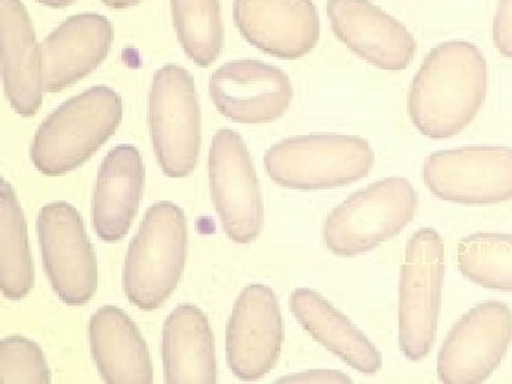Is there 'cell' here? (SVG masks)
<instances>
[{"label": "cell", "mask_w": 512, "mask_h": 384, "mask_svg": "<svg viewBox=\"0 0 512 384\" xmlns=\"http://www.w3.org/2000/svg\"><path fill=\"white\" fill-rule=\"evenodd\" d=\"M487 87L481 50L468 42L443 43L431 50L414 76L407 101L410 119L423 136L454 137L476 120Z\"/></svg>", "instance_id": "cell-1"}, {"label": "cell", "mask_w": 512, "mask_h": 384, "mask_svg": "<svg viewBox=\"0 0 512 384\" xmlns=\"http://www.w3.org/2000/svg\"><path fill=\"white\" fill-rule=\"evenodd\" d=\"M123 103L109 87L97 86L67 100L42 124L30 157L39 173L59 177L96 154L120 126Z\"/></svg>", "instance_id": "cell-2"}, {"label": "cell", "mask_w": 512, "mask_h": 384, "mask_svg": "<svg viewBox=\"0 0 512 384\" xmlns=\"http://www.w3.org/2000/svg\"><path fill=\"white\" fill-rule=\"evenodd\" d=\"M187 245L183 210L168 201L151 205L124 262L123 286L128 301L141 311L160 308L180 282Z\"/></svg>", "instance_id": "cell-3"}, {"label": "cell", "mask_w": 512, "mask_h": 384, "mask_svg": "<svg viewBox=\"0 0 512 384\" xmlns=\"http://www.w3.org/2000/svg\"><path fill=\"white\" fill-rule=\"evenodd\" d=\"M419 195L406 178L390 177L367 185L330 211L323 241L332 254H366L392 241L416 215Z\"/></svg>", "instance_id": "cell-4"}, {"label": "cell", "mask_w": 512, "mask_h": 384, "mask_svg": "<svg viewBox=\"0 0 512 384\" xmlns=\"http://www.w3.org/2000/svg\"><path fill=\"white\" fill-rule=\"evenodd\" d=\"M373 165L375 153L365 138L338 134L286 138L265 154L269 178L289 190L345 187L367 177Z\"/></svg>", "instance_id": "cell-5"}, {"label": "cell", "mask_w": 512, "mask_h": 384, "mask_svg": "<svg viewBox=\"0 0 512 384\" xmlns=\"http://www.w3.org/2000/svg\"><path fill=\"white\" fill-rule=\"evenodd\" d=\"M444 242L421 228L407 242L400 271L399 346L410 362L429 356L436 342L444 284Z\"/></svg>", "instance_id": "cell-6"}, {"label": "cell", "mask_w": 512, "mask_h": 384, "mask_svg": "<svg viewBox=\"0 0 512 384\" xmlns=\"http://www.w3.org/2000/svg\"><path fill=\"white\" fill-rule=\"evenodd\" d=\"M150 130L158 164L171 178L195 170L201 148V113L191 74L177 64L161 67L150 92Z\"/></svg>", "instance_id": "cell-7"}, {"label": "cell", "mask_w": 512, "mask_h": 384, "mask_svg": "<svg viewBox=\"0 0 512 384\" xmlns=\"http://www.w3.org/2000/svg\"><path fill=\"white\" fill-rule=\"evenodd\" d=\"M210 187L222 228L231 241L251 244L264 225V202L251 154L235 131L222 128L212 138Z\"/></svg>", "instance_id": "cell-8"}, {"label": "cell", "mask_w": 512, "mask_h": 384, "mask_svg": "<svg viewBox=\"0 0 512 384\" xmlns=\"http://www.w3.org/2000/svg\"><path fill=\"white\" fill-rule=\"evenodd\" d=\"M37 237L57 296L70 306L89 302L99 285V269L80 212L69 202L46 205L37 217Z\"/></svg>", "instance_id": "cell-9"}, {"label": "cell", "mask_w": 512, "mask_h": 384, "mask_svg": "<svg viewBox=\"0 0 512 384\" xmlns=\"http://www.w3.org/2000/svg\"><path fill=\"white\" fill-rule=\"evenodd\" d=\"M423 180L431 194L458 205L512 201V148L463 147L426 158Z\"/></svg>", "instance_id": "cell-10"}, {"label": "cell", "mask_w": 512, "mask_h": 384, "mask_svg": "<svg viewBox=\"0 0 512 384\" xmlns=\"http://www.w3.org/2000/svg\"><path fill=\"white\" fill-rule=\"evenodd\" d=\"M512 345V308L500 301L478 303L448 333L437 357V375L447 384L488 379Z\"/></svg>", "instance_id": "cell-11"}, {"label": "cell", "mask_w": 512, "mask_h": 384, "mask_svg": "<svg viewBox=\"0 0 512 384\" xmlns=\"http://www.w3.org/2000/svg\"><path fill=\"white\" fill-rule=\"evenodd\" d=\"M284 322L275 292L248 285L238 296L227 328L229 369L238 379L254 382L271 373L281 356Z\"/></svg>", "instance_id": "cell-12"}, {"label": "cell", "mask_w": 512, "mask_h": 384, "mask_svg": "<svg viewBox=\"0 0 512 384\" xmlns=\"http://www.w3.org/2000/svg\"><path fill=\"white\" fill-rule=\"evenodd\" d=\"M210 94L222 116L239 124L278 120L293 99L288 74L259 60L225 63L211 76Z\"/></svg>", "instance_id": "cell-13"}, {"label": "cell", "mask_w": 512, "mask_h": 384, "mask_svg": "<svg viewBox=\"0 0 512 384\" xmlns=\"http://www.w3.org/2000/svg\"><path fill=\"white\" fill-rule=\"evenodd\" d=\"M234 19L251 45L279 59H301L319 40L311 0H235Z\"/></svg>", "instance_id": "cell-14"}, {"label": "cell", "mask_w": 512, "mask_h": 384, "mask_svg": "<svg viewBox=\"0 0 512 384\" xmlns=\"http://www.w3.org/2000/svg\"><path fill=\"white\" fill-rule=\"evenodd\" d=\"M328 15L340 42L383 70H403L416 55V40L399 20L369 0H329Z\"/></svg>", "instance_id": "cell-15"}, {"label": "cell", "mask_w": 512, "mask_h": 384, "mask_svg": "<svg viewBox=\"0 0 512 384\" xmlns=\"http://www.w3.org/2000/svg\"><path fill=\"white\" fill-rule=\"evenodd\" d=\"M111 42L113 28L104 16L84 13L67 19L42 45L45 92H62L96 70Z\"/></svg>", "instance_id": "cell-16"}, {"label": "cell", "mask_w": 512, "mask_h": 384, "mask_svg": "<svg viewBox=\"0 0 512 384\" xmlns=\"http://www.w3.org/2000/svg\"><path fill=\"white\" fill-rule=\"evenodd\" d=\"M3 86L10 106L20 116H35L42 106V46L20 0H0Z\"/></svg>", "instance_id": "cell-17"}, {"label": "cell", "mask_w": 512, "mask_h": 384, "mask_svg": "<svg viewBox=\"0 0 512 384\" xmlns=\"http://www.w3.org/2000/svg\"><path fill=\"white\" fill-rule=\"evenodd\" d=\"M146 170L134 146L113 148L97 175L93 195V224L103 241L116 242L126 237L143 195Z\"/></svg>", "instance_id": "cell-18"}, {"label": "cell", "mask_w": 512, "mask_h": 384, "mask_svg": "<svg viewBox=\"0 0 512 384\" xmlns=\"http://www.w3.org/2000/svg\"><path fill=\"white\" fill-rule=\"evenodd\" d=\"M90 349L104 382L153 383L150 352L136 323L123 309L103 306L89 325Z\"/></svg>", "instance_id": "cell-19"}, {"label": "cell", "mask_w": 512, "mask_h": 384, "mask_svg": "<svg viewBox=\"0 0 512 384\" xmlns=\"http://www.w3.org/2000/svg\"><path fill=\"white\" fill-rule=\"evenodd\" d=\"M289 306L303 329L346 365L363 375H375L382 369V355L372 340L320 293L295 289Z\"/></svg>", "instance_id": "cell-20"}, {"label": "cell", "mask_w": 512, "mask_h": 384, "mask_svg": "<svg viewBox=\"0 0 512 384\" xmlns=\"http://www.w3.org/2000/svg\"><path fill=\"white\" fill-rule=\"evenodd\" d=\"M163 365L167 383H217L214 335L207 315L197 306H178L165 319Z\"/></svg>", "instance_id": "cell-21"}, {"label": "cell", "mask_w": 512, "mask_h": 384, "mask_svg": "<svg viewBox=\"0 0 512 384\" xmlns=\"http://www.w3.org/2000/svg\"><path fill=\"white\" fill-rule=\"evenodd\" d=\"M35 284L28 227L15 190L8 181L0 185V285L12 301L25 298Z\"/></svg>", "instance_id": "cell-22"}, {"label": "cell", "mask_w": 512, "mask_h": 384, "mask_svg": "<svg viewBox=\"0 0 512 384\" xmlns=\"http://www.w3.org/2000/svg\"><path fill=\"white\" fill-rule=\"evenodd\" d=\"M457 265L468 281L512 292V235L478 232L458 244Z\"/></svg>", "instance_id": "cell-23"}, {"label": "cell", "mask_w": 512, "mask_h": 384, "mask_svg": "<svg viewBox=\"0 0 512 384\" xmlns=\"http://www.w3.org/2000/svg\"><path fill=\"white\" fill-rule=\"evenodd\" d=\"M178 39L192 62L211 66L224 46L218 0H171Z\"/></svg>", "instance_id": "cell-24"}, {"label": "cell", "mask_w": 512, "mask_h": 384, "mask_svg": "<svg viewBox=\"0 0 512 384\" xmlns=\"http://www.w3.org/2000/svg\"><path fill=\"white\" fill-rule=\"evenodd\" d=\"M52 382L43 350L25 336L12 335L0 345V383L47 384Z\"/></svg>", "instance_id": "cell-25"}, {"label": "cell", "mask_w": 512, "mask_h": 384, "mask_svg": "<svg viewBox=\"0 0 512 384\" xmlns=\"http://www.w3.org/2000/svg\"><path fill=\"white\" fill-rule=\"evenodd\" d=\"M495 49L512 59V0H500L493 26Z\"/></svg>", "instance_id": "cell-26"}, {"label": "cell", "mask_w": 512, "mask_h": 384, "mask_svg": "<svg viewBox=\"0 0 512 384\" xmlns=\"http://www.w3.org/2000/svg\"><path fill=\"white\" fill-rule=\"evenodd\" d=\"M276 383L350 384L353 383V380L346 373L340 372V370L315 369L282 377Z\"/></svg>", "instance_id": "cell-27"}, {"label": "cell", "mask_w": 512, "mask_h": 384, "mask_svg": "<svg viewBox=\"0 0 512 384\" xmlns=\"http://www.w3.org/2000/svg\"><path fill=\"white\" fill-rule=\"evenodd\" d=\"M101 2L109 6V8L126 9L138 5V3L143 2V0H101Z\"/></svg>", "instance_id": "cell-28"}, {"label": "cell", "mask_w": 512, "mask_h": 384, "mask_svg": "<svg viewBox=\"0 0 512 384\" xmlns=\"http://www.w3.org/2000/svg\"><path fill=\"white\" fill-rule=\"evenodd\" d=\"M37 2L50 6V8H66V6L72 5L76 0H37Z\"/></svg>", "instance_id": "cell-29"}]
</instances>
